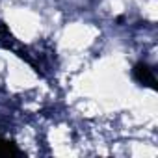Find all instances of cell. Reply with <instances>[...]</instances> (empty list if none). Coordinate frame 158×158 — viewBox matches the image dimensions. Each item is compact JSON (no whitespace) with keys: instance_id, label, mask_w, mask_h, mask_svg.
I'll return each mask as SVG.
<instances>
[{"instance_id":"cell-2","label":"cell","mask_w":158,"mask_h":158,"mask_svg":"<svg viewBox=\"0 0 158 158\" xmlns=\"http://www.w3.org/2000/svg\"><path fill=\"white\" fill-rule=\"evenodd\" d=\"M11 156H23V151L11 139L0 136V158H11Z\"/></svg>"},{"instance_id":"cell-1","label":"cell","mask_w":158,"mask_h":158,"mask_svg":"<svg viewBox=\"0 0 158 158\" xmlns=\"http://www.w3.org/2000/svg\"><path fill=\"white\" fill-rule=\"evenodd\" d=\"M132 76H134V80L145 88H151V89H156V76H154V71L143 63V61H138L132 69Z\"/></svg>"}]
</instances>
